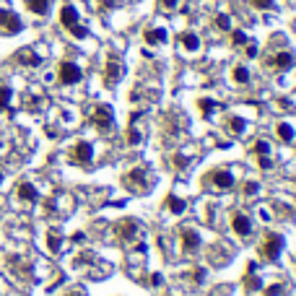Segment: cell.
I'll use <instances>...</instances> for the list:
<instances>
[{
    "label": "cell",
    "mask_w": 296,
    "mask_h": 296,
    "mask_svg": "<svg viewBox=\"0 0 296 296\" xmlns=\"http://www.w3.org/2000/svg\"><path fill=\"white\" fill-rule=\"evenodd\" d=\"M57 81H60L62 86H75V83H81V81H83L81 65H75L73 60H62L60 65H57Z\"/></svg>",
    "instance_id": "obj_1"
},
{
    "label": "cell",
    "mask_w": 296,
    "mask_h": 296,
    "mask_svg": "<svg viewBox=\"0 0 296 296\" xmlns=\"http://www.w3.org/2000/svg\"><path fill=\"white\" fill-rule=\"evenodd\" d=\"M280 249H283V237L275 231H265V237H262V247H260V252L265 260H270L275 262L278 255H280Z\"/></svg>",
    "instance_id": "obj_2"
},
{
    "label": "cell",
    "mask_w": 296,
    "mask_h": 296,
    "mask_svg": "<svg viewBox=\"0 0 296 296\" xmlns=\"http://www.w3.org/2000/svg\"><path fill=\"white\" fill-rule=\"evenodd\" d=\"M70 161L78 166H88L93 161V146L88 140H78V143L70 148Z\"/></svg>",
    "instance_id": "obj_3"
},
{
    "label": "cell",
    "mask_w": 296,
    "mask_h": 296,
    "mask_svg": "<svg viewBox=\"0 0 296 296\" xmlns=\"http://www.w3.org/2000/svg\"><path fill=\"white\" fill-rule=\"evenodd\" d=\"M91 120H93V125H96L99 130H109L115 125V109L109 107V104H99L96 109H93Z\"/></svg>",
    "instance_id": "obj_4"
},
{
    "label": "cell",
    "mask_w": 296,
    "mask_h": 296,
    "mask_svg": "<svg viewBox=\"0 0 296 296\" xmlns=\"http://www.w3.org/2000/svg\"><path fill=\"white\" fill-rule=\"evenodd\" d=\"M21 29H24V24H21L19 16L8 8H0V31H3V34H19Z\"/></svg>",
    "instance_id": "obj_5"
},
{
    "label": "cell",
    "mask_w": 296,
    "mask_h": 296,
    "mask_svg": "<svg viewBox=\"0 0 296 296\" xmlns=\"http://www.w3.org/2000/svg\"><path fill=\"white\" fill-rule=\"evenodd\" d=\"M231 231L237 234V237H249V234H252V218L242 211L231 213Z\"/></svg>",
    "instance_id": "obj_6"
},
{
    "label": "cell",
    "mask_w": 296,
    "mask_h": 296,
    "mask_svg": "<svg viewBox=\"0 0 296 296\" xmlns=\"http://www.w3.org/2000/svg\"><path fill=\"white\" fill-rule=\"evenodd\" d=\"M138 221H133V218H125V221H120L115 226V234H117V239L120 242H133L138 237Z\"/></svg>",
    "instance_id": "obj_7"
},
{
    "label": "cell",
    "mask_w": 296,
    "mask_h": 296,
    "mask_svg": "<svg viewBox=\"0 0 296 296\" xmlns=\"http://www.w3.org/2000/svg\"><path fill=\"white\" fill-rule=\"evenodd\" d=\"M125 184L130 187V190H138L143 192L148 187V177H146V169H130L128 174H125Z\"/></svg>",
    "instance_id": "obj_8"
},
{
    "label": "cell",
    "mask_w": 296,
    "mask_h": 296,
    "mask_svg": "<svg viewBox=\"0 0 296 296\" xmlns=\"http://www.w3.org/2000/svg\"><path fill=\"white\" fill-rule=\"evenodd\" d=\"M179 244H182L184 252H192V249L200 247V234L192 226H182L179 229Z\"/></svg>",
    "instance_id": "obj_9"
},
{
    "label": "cell",
    "mask_w": 296,
    "mask_h": 296,
    "mask_svg": "<svg viewBox=\"0 0 296 296\" xmlns=\"http://www.w3.org/2000/svg\"><path fill=\"white\" fill-rule=\"evenodd\" d=\"M208 179H211L213 187H218V190H231L234 187V174L229 169H213Z\"/></svg>",
    "instance_id": "obj_10"
},
{
    "label": "cell",
    "mask_w": 296,
    "mask_h": 296,
    "mask_svg": "<svg viewBox=\"0 0 296 296\" xmlns=\"http://www.w3.org/2000/svg\"><path fill=\"white\" fill-rule=\"evenodd\" d=\"M60 24L65 26L68 31L73 29V26H78V8L75 6H70V3H65L60 8Z\"/></svg>",
    "instance_id": "obj_11"
},
{
    "label": "cell",
    "mask_w": 296,
    "mask_h": 296,
    "mask_svg": "<svg viewBox=\"0 0 296 296\" xmlns=\"http://www.w3.org/2000/svg\"><path fill=\"white\" fill-rule=\"evenodd\" d=\"M16 195H19V200H24V203H37L39 200V192H37V187L31 182H19L16 184Z\"/></svg>",
    "instance_id": "obj_12"
},
{
    "label": "cell",
    "mask_w": 296,
    "mask_h": 296,
    "mask_svg": "<svg viewBox=\"0 0 296 296\" xmlns=\"http://www.w3.org/2000/svg\"><path fill=\"white\" fill-rule=\"evenodd\" d=\"M143 42H146L148 47L164 44V42H166V31H164L161 26H148V29L143 31Z\"/></svg>",
    "instance_id": "obj_13"
},
{
    "label": "cell",
    "mask_w": 296,
    "mask_h": 296,
    "mask_svg": "<svg viewBox=\"0 0 296 296\" xmlns=\"http://www.w3.org/2000/svg\"><path fill=\"white\" fill-rule=\"evenodd\" d=\"M122 62L120 60H107V70H104V81L112 86V83H117L120 78H122Z\"/></svg>",
    "instance_id": "obj_14"
},
{
    "label": "cell",
    "mask_w": 296,
    "mask_h": 296,
    "mask_svg": "<svg viewBox=\"0 0 296 296\" xmlns=\"http://www.w3.org/2000/svg\"><path fill=\"white\" fill-rule=\"evenodd\" d=\"M293 62H296V60H293V55L283 50V52H278V55L270 60V65H273L275 70H288V68H293Z\"/></svg>",
    "instance_id": "obj_15"
},
{
    "label": "cell",
    "mask_w": 296,
    "mask_h": 296,
    "mask_svg": "<svg viewBox=\"0 0 296 296\" xmlns=\"http://www.w3.org/2000/svg\"><path fill=\"white\" fill-rule=\"evenodd\" d=\"M16 60H19L21 65H26V68H37L42 62V57L37 52H31V50H19V52H16Z\"/></svg>",
    "instance_id": "obj_16"
},
{
    "label": "cell",
    "mask_w": 296,
    "mask_h": 296,
    "mask_svg": "<svg viewBox=\"0 0 296 296\" xmlns=\"http://www.w3.org/2000/svg\"><path fill=\"white\" fill-rule=\"evenodd\" d=\"M179 44L184 47L187 52H198L200 50V37L195 34V31H184V34L179 37Z\"/></svg>",
    "instance_id": "obj_17"
},
{
    "label": "cell",
    "mask_w": 296,
    "mask_h": 296,
    "mask_svg": "<svg viewBox=\"0 0 296 296\" xmlns=\"http://www.w3.org/2000/svg\"><path fill=\"white\" fill-rule=\"evenodd\" d=\"M275 135L283 140V143H293V138H296V133H293V128L288 122H278L275 125Z\"/></svg>",
    "instance_id": "obj_18"
},
{
    "label": "cell",
    "mask_w": 296,
    "mask_h": 296,
    "mask_svg": "<svg viewBox=\"0 0 296 296\" xmlns=\"http://www.w3.org/2000/svg\"><path fill=\"white\" fill-rule=\"evenodd\" d=\"M26 6H29L31 13H37V16H47V13H50L52 0H26Z\"/></svg>",
    "instance_id": "obj_19"
},
{
    "label": "cell",
    "mask_w": 296,
    "mask_h": 296,
    "mask_svg": "<svg viewBox=\"0 0 296 296\" xmlns=\"http://www.w3.org/2000/svg\"><path fill=\"white\" fill-rule=\"evenodd\" d=\"M166 208L171 211V213H184L187 211V203L182 200V198H177V195H166Z\"/></svg>",
    "instance_id": "obj_20"
},
{
    "label": "cell",
    "mask_w": 296,
    "mask_h": 296,
    "mask_svg": "<svg viewBox=\"0 0 296 296\" xmlns=\"http://www.w3.org/2000/svg\"><path fill=\"white\" fill-rule=\"evenodd\" d=\"M231 81L234 83H249V70H247V65H234L231 68Z\"/></svg>",
    "instance_id": "obj_21"
},
{
    "label": "cell",
    "mask_w": 296,
    "mask_h": 296,
    "mask_svg": "<svg viewBox=\"0 0 296 296\" xmlns=\"http://www.w3.org/2000/svg\"><path fill=\"white\" fill-rule=\"evenodd\" d=\"M47 247H50V252H60V247H62V237H60V231H50L47 234Z\"/></svg>",
    "instance_id": "obj_22"
},
{
    "label": "cell",
    "mask_w": 296,
    "mask_h": 296,
    "mask_svg": "<svg viewBox=\"0 0 296 296\" xmlns=\"http://www.w3.org/2000/svg\"><path fill=\"white\" fill-rule=\"evenodd\" d=\"M125 140H128V146H138L140 140H143V133H140V130L135 128V122L128 128V135H125Z\"/></svg>",
    "instance_id": "obj_23"
},
{
    "label": "cell",
    "mask_w": 296,
    "mask_h": 296,
    "mask_svg": "<svg viewBox=\"0 0 296 296\" xmlns=\"http://www.w3.org/2000/svg\"><path fill=\"white\" fill-rule=\"evenodd\" d=\"M198 109L203 112V117H211L213 109H218V104L213 99H198Z\"/></svg>",
    "instance_id": "obj_24"
},
{
    "label": "cell",
    "mask_w": 296,
    "mask_h": 296,
    "mask_svg": "<svg viewBox=\"0 0 296 296\" xmlns=\"http://www.w3.org/2000/svg\"><path fill=\"white\" fill-rule=\"evenodd\" d=\"M213 24H216V29H221V31H231V19L226 13H218L213 19Z\"/></svg>",
    "instance_id": "obj_25"
},
{
    "label": "cell",
    "mask_w": 296,
    "mask_h": 296,
    "mask_svg": "<svg viewBox=\"0 0 296 296\" xmlns=\"http://www.w3.org/2000/svg\"><path fill=\"white\" fill-rule=\"evenodd\" d=\"M11 96H13V91H11L8 86H0V112H3V109H8Z\"/></svg>",
    "instance_id": "obj_26"
},
{
    "label": "cell",
    "mask_w": 296,
    "mask_h": 296,
    "mask_svg": "<svg viewBox=\"0 0 296 296\" xmlns=\"http://www.w3.org/2000/svg\"><path fill=\"white\" fill-rule=\"evenodd\" d=\"M252 153H255V156H265V153H270V143H268V140H255Z\"/></svg>",
    "instance_id": "obj_27"
},
{
    "label": "cell",
    "mask_w": 296,
    "mask_h": 296,
    "mask_svg": "<svg viewBox=\"0 0 296 296\" xmlns=\"http://www.w3.org/2000/svg\"><path fill=\"white\" fill-rule=\"evenodd\" d=\"M247 42H249V39H247L244 31H239V29H234V31H231V44H237V47H239V44H247Z\"/></svg>",
    "instance_id": "obj_28"
},
{
    "label": "cell",
    "mask_w": 296,
    "mask_h": 296,
    "mask_svg": "<svg viewBox=\"0 0 296 296\" xmlns=\"http://www.w3.org/2000/svg\"><path fill=\"white\" fill-rule=\"evenodd\" d=\"M257 11H270L273 6H275V0H249Z\"/></svg>",
    "instance_id": "obj_29"
},
{
    "label": "cell",
    "mask_w": 296,
    "mask_h": 296,
    "mask_svg": "<svg viewBox=\"0 0 296 296\" xmlns=\"http://www.w3.org/2000/svg\"><path fill=\"white\" fill-rule=\"evenodd\" d=\"M229 128H231V133H234V135H239V133H244V120H239V117H234V120L229 122Z\"/></svg>",
    "instance_id": "obj_30"
},
{
    "label": "cell",
    "mask_w": 296,
    "mask_h": 296,
    "mask_svg": "<svg viewBox=\"0 0 296 296\" xmlns=\"http://www.w3.org/2000/svg\"><path fill=\"white\" fill-rule=\"evenodd\" d=\"M70 34H73L75 39H86V37H88V29L78 24V26H73V29H70Z\"/></svg>",
    "instance_id": "obj_31"
},
{
    "label": "cell",
    "mask_w": 296,
    "mask_h": 296,
    "mask_svg": "<svg viewBox=\"0 0 296 296\" xmlns=\"http://www.w3.org/2000/svg\"><path fill=\"white\" fill-rule=\"evenodd\" d=\"M190 278H192V283H203V280H206V268H195L190 273Z\"/></svg>",
    "instance_id": "obj_32"
},
{
    "label": "cell",
    "mask_w": 296,
    "mask_h": 296,
    "mask_svg": "<svg viewBox=\"0 0 296 296\" xmlns=\"http://www.w3.org/2000/svg\"><path fill=\"white\" fill-rule=\"evenodd\" d=\"M257 166H260V169H270V166H273V159H270L268 153H265V156H257Z\"/></svg>",
    "instance_id": "obj_33"
},
{
    "label": "cell",
    "mask_w": 296,
    "mask_h": 296,
    "mask_svg": "<svg viewBox=\"0 0 296 296\" xmlns=\"http://www.w3.org/2000/svg\"><path fill=\"white\" fill-rule=\"evenodd\" d=\"M257 190H260V184H257V182H247V184H244V195H247V198H252Z\"/></svg>",
    "instance_id": "obj_34"
},
{
    "label": "cell",
    "mask_w": 296,
    "mask_h": 296,
    "mask_svg": "<svg viewBox=\"0 0 296 296\" xmlns=\"http://www.w3.org/2000/svg\"><path fill=\"white\" fill-rule=\"evenodd\" d=\"M151 286H164V275L161 273H153L151 275Z\"/></svg>",
    "instance_id": "obj_35"
},
{
    "label": "cell",
    "mask_w": 296,
    "mask_h": 296,
    "mask_svg": "<svg viewBox=\"0 0 296 296\" xmlns=\"http://www.w3.org/2000/svg\"><path fill=\"white\" fill-rule=\"evenodd\" d=\"M161 6H164L166 11H174V8L179 6V0H161Z\"/></svg>",
    "instance_id": "obj_36"
},
{
    "label": "cell",
    "mask_w": 296,
    "mask_h": 296,
    "mask_svg": "<svg viewBox=\"0 0 296 296\" xmlns=\"http://www.w3.org/2000/svg\"><path fill=\"white\" fill-rule=\"evenodd\" d=\"M247 57H257V44L247 42Z\"/></svg>",
    "instance_id": "obj_37"
},
{
    "label": "cell",
    "mask_w": 296,
    "mask_h": 296,
    "mask_svg": "<svg viewBox=\"0 0 296 296\" xmlns=\"http://www.w3.org/2000/svg\"><path fill=\"white\" fill-rule=\"evenodd\" d=\"M278 291H283V288H280V286H270V288H268V296H275Z\"/></svg>",
    "instance_id": "obj_38"
},
{
    "label": "cell",
    "mask_w": 296,
    "mask_h": 296,
    "mask_svg": "<svg viewBox=\"0 0 296 296\" xmlns=\"http://www.w3.org/2000/svg\"><path fill=\"white\" fill-rule=\"evenodd\" d=\"M65 296H81V293H65Z\"/></svg>",
    "instance_id": "obj_39"
},
{
    "label": "cell",
    "mask_w": 296,
    "mask_h": 296,
    "mask_svg": "<svg viewBox=\"0 0 296 296\" xmlns=\"http://www.w3.org/2000/svg\"><path fill=\"white\" fill-rule=\"evenodd\" d=\"M0 182H3V171H0Z\"/></svg>",
    "instance_id": "obj_40"
}]
</instances>
